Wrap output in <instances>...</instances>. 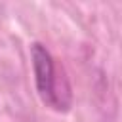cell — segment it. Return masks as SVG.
<instances>
[{
    "label": "cell",
    "mask_w": 122,
    "mask_h": 122,
    "mask_svg": "<svg viewBox=\"0 0 122 122\" xmlns=\"http://www.w3.org/2000/svg\"><path fill=\"white\" fill-rule=\"evenodd\" d=\"M30 59H32L36 92H38L42 103L57 112H67L72 105V93H71L69 80L63 74L59 76V67L55 65L53 55L48 51V48L44 44L32 42Z\"/></svg>",
    "instance_id": "obj_1"
}]
</instances>
